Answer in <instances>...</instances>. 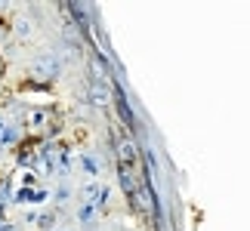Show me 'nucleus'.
I'll return each instance as SVG.
<instances>
[{"label":"nucleus","mask_w":250,"mask_h":231,"mask_svg":"<svg viewBox=\"0 0 250 231\" xmlns=\"http://www.w3.org/2000/svg\"><path fill=\"white\" fill-rule=\"evenodd\" d=\"M90 99H93V105H99V108H108V102H111L108 83H105V80H93L90 83Z\"/></svg>","instance_id":"f257e3e1"},{"label":"nucleus","mask_w":250,"mask_h":231,"mask_svg":"<svg viewBox=\"0 0 250 231\" xmlns=\"http://www.w3.org/2000/svg\"><path fill=\"white\" fill-rule=\"evenodd\" d=\"M118 157H121L124 167H133L136 157H139V151H136V145H133L130 139H118Z\"/></svg>","instance_id":"f03ea898"},{"label":"nucleus","mask_w":250,"mask_h":231,"mask_svg":"<svg viewBox=\"0 0 250 231\" xmlns=\"http://www.w3.org/2000/svg\"><path fill=\"white\" fill-rule=\"evenodd\" d=\"M34 71L41 77H56L59 74V62H56V56H41V59L34 62Z\"/></svg>","instance_id":"7ed1b4c3"},{"label":"nucleus","mask_w":250,"mask_h":231,"mask_svg":"<svg viewBox=\"0 0 250 231\" xmlns=\"http://www.w3.org/2000/svg\"><path fill=\"white\" fill-rule=\"evenodd\" d=\"M136 200L142 204V210H151V207H155V200H151V191L142 185V182H139V188H136Z\"/></svg>","instance_id":"20e7f679"},{"label":"nucleus","mask_w":250,"mask_h":231,"mask_svg":"<svg viewBox=\"0 0 250 231\" xmlns=\"http://www.w3.org/2000/svg\"><path fill=\"white\" fill-rule=\"evenodd\" d=\"M31 31H34V25L28 22V19H19V22H16V34L19 37H31Z\"/></svg>","instance_id":"39448f33"},{"label":"nucleus","mask_w":250,"mask_h":231,"mask_svg":"<svg viewBox=\"0 0 250 231\" xmlns=\"http://www.w3.org/2000/svg\"><path fill=\"white\" fill-rule=\"evenodd\" d=\"M19 136H16V130L13 127H0V142H6V145H9V142H16Z\"/></svg>","instance_id":"423d86ee"},{"label":"nucleus","mask_w":250,"mask_h":231,"mask_svg":"<svg viewBox=\"0 0 250 231\" xmlns=\"http://www.w3.org/2000/svg\"><path fill=\"white\" fill-rule=\"evenodd\" d=\"M81 222H86V219H93V204H83V210H81Z\"/></svg>","instance_id":"0eeeda50"},{"label":"nucleus","mask_w":250,"mask_h":231,"mask_svg":"<svg viewBox=\"0 0 250 231\" xmlns=\"http://www.w3.org/2000/svg\"><path fill=\"white\" fill-rule=\"evenodd\" d=\"M83 167L90 170V173H96V170H99V167H96V160H93V157H83Z\"/></svg>","instance_id":"6e6552de"}]
</instances>
